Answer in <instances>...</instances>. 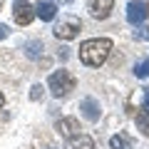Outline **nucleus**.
I'll list each match as a JSON object with an SVG mask.
<instances>
[{"instance_id": "nucleus-3", "label": "nucleus", "mask_w": 149, "mask_h": 149, "mask_svg": "<svg viewBox=\"0 0 149 149\" xmlns=\"http://www.w3.org/2000/svg\"><path fill=\"white\" fill-rule=\"evenodd\" d=\"M80 30H82L80 17H74V15H65V17H60V20L55 22L52 35L57 37V40H74V37L80 35Z\"/></svg>"}, {"instance_id": "nucleus-16", "label": "nucleus", "mask_w": 149, "mask_h": 149, "mask_svg": "<svg viewBox=\"0 0 149 149\" xmlns=\"http://www.w3.org/2000/svg\"><path fill=\"white\" fill-rule=\"evenodd\" d=\"M40 97H42V87L35 85V87H32V92H30V100H40Z\"/></svg>"}, {"instance_id": "nucleus-2", "label": "nucleus", "mask_w": 149, "mask_h": 149, "mask_svg": "<svg viewBox=\"0 0 149 149\" xmlns=\"http://www.w3.org/2000/svg\"><path fill=\"white\" fill-rule=\"evenodd\" d=\"M47 87H50V92H52V97H67L70 92L74 90V77L67 70H57V72L50 74Z\"/></svg>"}, {"instance_id": "nucleus-20", "label": "nucleus", "mask_w": 149, "mask_h": 149, "mask_svg": "<svg viewBox=\"0 0 149 149\" xmlns=\"http://www.w3.org/2000/svg\"><path fill=\"white\" fill-rule=\"evenodd\" d=\"M0 5H3V0H0Z\"/></svg>"}, {"instance_id": "nucleus-14", "label": "nucleus", "mask_w": 149, "mask_h": 149, "mask_svg": "<svg viewBox=\"0 0 149 149\" xmlns=\"http://www.w3.org/2000/svg\"><path fill=\"white\" fill-rule=\"evenodd\" d=\"M134 74H137L139 80H147V77H149V60H144V62H139L137 67H134Z\"/></svg>"}, {"instance_id": "nucleus-6", "label": "nucleus", "mask_w": 149, "mask_h": 149, "mask_svg": "<svg viewBox=\"0 0 149 149\" xmlns=\"http://www.w3.org/2000/svg\"><path fill=\"white\" fill-rule=\"evenodd\" d=\"M17 25H30L35 17V8L27 5V0H15V13H13Z\"/></svg>"}, {"instance_id": "nucleus-10", "label": "nucleus", "mask_w": 149, "mask_h": 149, "mask_svg": "<svg viewBox=\"0 0 149 149\" xmlns=\"http://www.w3.org/2000/svg\"><path fill=\"white\" fill-rule=\"evenodd\" d=\"M70 149H95V139L87 134H77L70 139Z\"/></svg>"}, {"instance_id": "nucleus-7", "label": "nucleus", "mask_w": 149, "mask_h": 149, "mask_svg": "<svg viewBox=\"0 0 149 149\" xmlns=\"http://www.w3.org/2000/svg\"><path fill=\"white\" fill-rule=\"evenodd\" d=\"M57 132L62 134V137L72 139V137L80 134V122H77L74 117H65V119H60V122H57Z\"/></svg>"}, {"instance_id": "nucleus-4", "label": "nucleus", "mask_w": 149, "mask_h": 149, "mask_svg": "<svg viewBox=\"0 0 149 149\" xmlns=\"http://www.w3.org/2000/svg\"><path fill=\"white\" fill-rule=\"evenodd\" d=\"M147 17H149V5H147V3H142V0H132V3L127 5V20L132 22V25H142Z\"/></svg>"}, {"instance_id": "nucleus-8", "label": "nucleus", "mask_w": 149, "mask_h": 149, "mask_svg": "<svg viewBox=\"0 0 149 149\" xmlns=\"http://www.w3.org/2000/svg\"><path fill=\"white\" fill-rule=\"evenodd\" d=\"M80 109H82V117L90 119V122H97V119H100V104H97V100H92V97H85V100L80 102Z\"/></svg>"}, {"instance_id": "nucleus-17", "label": "nucleus", "mask_w": 149, "mask_h": 149, "mask_svg": "<svg viewBox=\"0 0 149 149\" xmlns=\"http://www.w3.org/2000/svg\"><path fill=\"white\" fill-rule=\"evenodd\" d=\"M144 112H149V87L144 90Z\"/></svg>"}, {"instance_id": "nucleus-13", "label": "nucleus", "mask_w": 149, "mask_h": 149, "mask_svg": "<svg viewBox=\"0 0 149 149\" xmlns=\"http://www.w3.org/2000/svg\"><path fill=\"white\" fill-rule=\"evenodd\" d=\"M137 127H139V132H142L144 137H149V112H144V114L137 117Z\"/></svg>"}, {"instance_id": "nucleus-15", "label": "nucleus", "mask_w": 149, "mask_h": 149, "mask_svg": "<svg viewBox=\"0 0 149 149\" xmlns=\"http://www.w3.org/2000/svg\"><path fill=\"white\" fill-rule=\"evenodd\" d=\"M134 40H149V27L147 25H137V30H134Z\"/></svg>"}, {"instance_id": "nucleus-11", "label": "nucleus", "mask_w": 149, "mask_h": 149, "mask_svg": "<svg viewBox=\"0 0 149 149\" xmlns=\"http://www.w3.org/2000/svg\"><path fill=\"white\" fill-rule=\"evenodd\" d=\"M25 55L30 60H35L37 55H42V42H40V40H32V42H27L25 45Z\"/></svg>"}, {"instance_id": "nucleus-12", "label": "nucleus", "mask_w": 149, "mask_h": 149, "mask_svg": "<svg viewBox=\"0 0 149 149\" xmlns=\"http://www.w3.org/2000/svg\"><path fill=\"white\" fill-rule=\"evenodd\" d=\"M109 147L112 149H132V144H129V139L124 137V134H114V137L109 139Z\"/></svg>"}, {"instance_id": "nucleus-5", "label": "nucleus", "mask_w": 149, "mask_h": 149, "mask_svg": "<svg viewBox=\"0 0 149 149\" xmlns=\"http://www.w3.org/2000/svg\"><path fill=\"white\" fill-rule=\"evenodd\" d=\"M112 5H114V0H90L87 3V10L95 20H107L112 13Z\"/></svg>"}, {"instance_id": "nucleus-21", "label": "nucleus", "mask_w": 149, "mask_h": 149, "mask_svg": "<svg viewBox=\"0 0 149 149\" xmlns=\"http://www.w3.org/2000/svg\"><path fill=\"white\" fill-rule=\"evenodd\" d=\"M62 3H67V0H62Z\"/></svg>"}, {"instance_id": "nucleus-18", "label": "nucleus", "mask_w": 149, "mask_h": 149, "mask_svg": "<svg viewBox=\"0 0 149 149\" xmlns=\"http://www.w3.org/2000/svg\"><path fill=\"white\" fill-rule=\"evenodd\" d=\"M8 32H10V30H8L5 25H0V40H5V37H8Z\"/></svg>"}, {"instance_id": "nucleus-1", "label": "nucleus", "mask_w": 149, "mask_h": 149, "mask_svg": "<svg viewBox=\"0 0 149 149\" xmlns=\"http://www.w3.org/2000/svg\"><path fill=\"white\" fill-rule=\"evenodd\" d=\"M112 52V40L107 37H95V40H85L80 45V62L87 67H100Z\"/></svg>"}, {"instance_id": "nucleus-9", "label": "nucleus", "mask_w": 149, "mask_h": 149, "mask_svg": "<svg viewBox=\"0 0 149 149\" xmlns=\"http://www.w3.org/2000/svg\"><path fill=\"white\" fill-rule=\"evenodd\" d=\"M35 15L40 17V20L50 22V20H55V15H57V8H55V3H40V5L35 8Z\"/></svg>"}, {"instance_id": "nucleus-19", "label": "nucleus", "mask_w": 149, "mask_h": 149, "mask_svg": "<svg viewBox=\"0 0 149 149\" xmlns=\"http://www.w3.org/2000/svg\"><path fill=\"white\" fill-rule=\"evenodd\" d=\"M3 104H5V97H3V92H0V109H3Z\"/></svg>"}]
</instances>
